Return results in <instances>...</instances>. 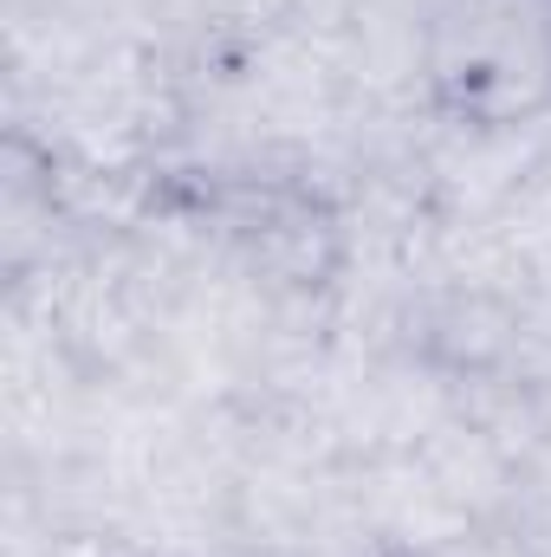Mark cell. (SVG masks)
Returning <instances> with one entry per match:
<instances>
[{"mask_svg":"<svg viewBox=\"0 0 551 557\" xmlns=\"http://www.w3.org/2000/svg\"><path fill=\"white\" fill-rule=\"evenodd\" d=\"M415 78L421 104L467 137L551 117V0H428Z\"/></svg>","mask_w":551,"mask_h":557,"instance_id":"obj_1","label":"cell"}]
</instances>
